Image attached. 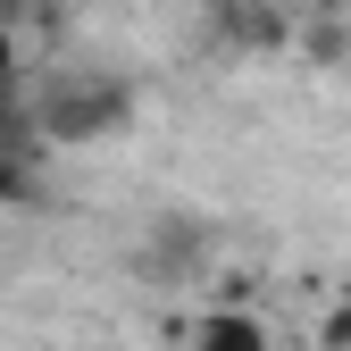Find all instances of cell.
Instances as JSON below:
<instances>
[{"instance_id":"obj_7","label":"cell","mask_w":351,"mask_h":351,"mask_svg":"<svg viewBox=\"0 0 351 351\" xmlns=\"http://www.w3.org/2000/svg\"><path fill=\"white\" fill-rule=\"evenodd\" d=\"M17 59H25V51H17V25L0 17V84H17Z\"/></svg>"},{"instance_id":"obj_5","label":"cell","mask_w":351,"mask_h":351,"mask_svg":"<svg viewBox=\"0 0 351 351\" xmlns=\"http://www.w3.org/2000/svg\"><path fill=\"white\" fill-rule=\"evenodd\" d=\"M34 201V151H0V209Z\"/></svg>"},{"instance_id":"obj_4","label":"cell","mask_w":351,"mask_h":351,"mask_svg":"<svg viewBox=\"0 0 351 351\" xmlns=\"http://www.w3.org/2000/svg\"><path fill=\"white\" fill-rule=\"evenodd\" d=\"M217 42H226V51H285L293 25L268 0H226V9H217Z\"/></svg>"},{"instance_id":"obj_1","label":"cell","mask_w":351,"mask_h":351,"mask_svg":"<svg viewBox=\"0 0 351 351\" xmlns=\"http://www.w3.org/2000/svg\"><path fill=\"white\" fill-rule=\"evenodd\" d=\"M125 117H134V84L125 75H51L34 93V125L51 151H84V143L117 134Z\"/></svg>"},{"instance_id":"obj_8","label":"cell","mask_w":351,"mask_h":351,"mask_svg":"<svg viewBox=\"0 0 351 351\" xmlns=\"http://www.w3.org/2000/svg\"><path fill=\"white\" fill-rule=\"evenodd\" d=\"M67 9H93V0H67Z\"/></svg>"},{"instance_id":"obj_3","label":"cell","mask_w":351,"mask_h":351,"mask_svg":"<svg viewBox=\"0 0 351 351\" xmlns=\"http://www.w3.org/2000/svg\"><path fill=\"white\" fill-rule=\"evenodd\" d=\"M193 351H276V335H268L259 310L226 301V310H201V318H193Z\"/></svg>"},{"instance_id":"obj_2","label":"cell","mask_w":351,"mask_h":351,"mask_svg":"<svg viewBox=\"0 0 351 351\" xmlns=\"http://www.w3.org/2000/svg\"><path fill=\"white\" fill-rule=\"evenodd\" d=\"M201 226H193V217H159V226H151V251H143V276L151 285H184L193 268H201Z\"/></svg>"},{"instance_id":"obj_6","label":"cell","mask_w":351,"mask_h":351,"mask_svg":"<svg viewBox=\"0 0 351 351\" xmlns=\"http://www.w3.org/2000/svg\"><path fill=\"white\" fill-rule=\"evenodd\" d=\"M318 343H326V351H351V293H343L335 310H326V326H318Z\"/></svg>"}]
</instances>
